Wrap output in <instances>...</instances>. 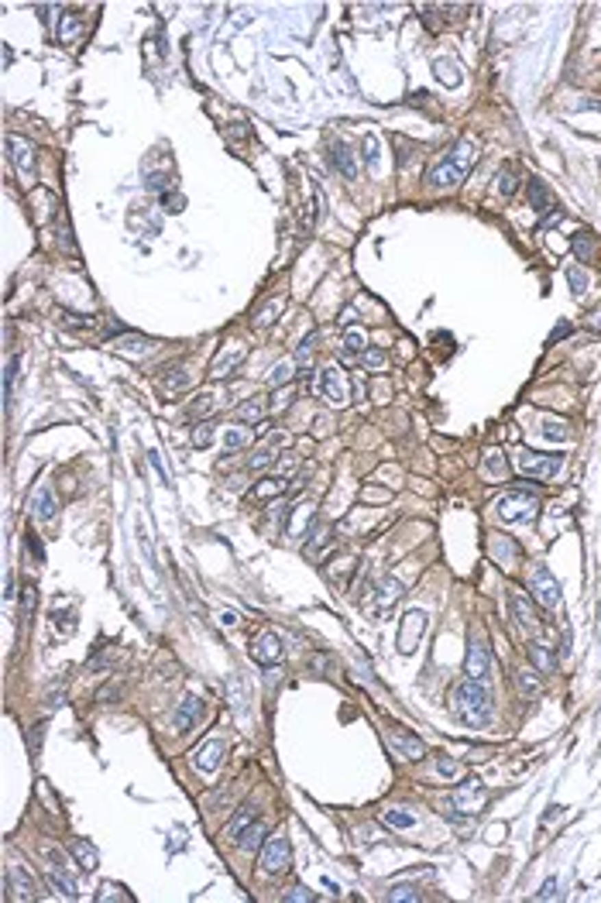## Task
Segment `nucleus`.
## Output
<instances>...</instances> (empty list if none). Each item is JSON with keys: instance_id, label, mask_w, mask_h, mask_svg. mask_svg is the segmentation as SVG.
Masks as SVG:
<instances>
[{"instance_id": "nucleus-49", "label": "nucleus", "mask_w": 601, "mask_h": 903, "mask_svg": "<svg viewBox=\"0 0 601 903\" xmlns=\"http://www.w3.org/2000/svg\"><path fill=\"white\" fill-rule=\"evenodd\" d=\"M361 361H365V368H371V371H378V368H385V351H382V347H368Z\"/></svg>"}, {"instance_id": "nucleus-24", "label": "nucleus", "mask_w": 601, "mask_h": 903, "mask_svg": "<svg viewBox=\"0 0 601 903\" xmlns=\"http://www.w3.org/2000/svg\"><path fill=\"white\" fill-rule=\"evenodd\" d=\"M481 474L491 478V481H505L508 478V464H505V454L502 450H488L481 457Z\"/></svg>"}, {"instance_id": "nucleus-8", "label": "nucleus", "mask_w": 601, "mask_h": 903, "mask_svg": "<svg viewBox=\"0 0 601 903\" xmlns=\"http://www.w3.org/2000/svg\"><path fill=\"white\" fill-rule=\"evenodd\" d=\"M515 467L529 478H553L560 467H563V457L560 454H532V450H519L515 457Z\"/></svg>"}, {"instance_id": "nucleus-10", "label": "nucleus", "mask_w": 601, "mask_h": 903, "mask_svg": "<svg viewBox=\"0 0 601 903\" xmlns=\"http://www.w3.org/2000/svg\"><path fill=\"white\" fill-rule=\"evenodd\" d=\"M423 632H426V612L423 608H409L402 615V629H399V653H406V656L416 653Z\"/></svg>"}, {"instance_id": "nucleus-40", "label": "nucleus", "mask_w": 601, "mask_h": 903, "mask_svg": "<svg viewBox=\"0 0 601 903\" xmlns=\"http://www.w3.org/2000/svg\"><path fill=\"white\" fill-rule=\"evenodd\" d=\"M543 436H546V440H556V443H563V440H570V430H567V423H563V419H546V423H543Z\"/></svg>"}, {"instance_id": "nucleus-28", "label": "nucleus", "mask_w": 601, "mask_h": 903, "mask_svg": "<svg viewBox=\"0 0 601 903\" xmlns=\"http://www.w3.org/2000/svg\"><path fill=\"white\" fill-rule=\"evenodd\" d=\"M382 821H385L389 828H395V831H409V828H416V814H409L406 807H389V811H382Z\"/></svg>"}, {"instance_id": "nucleus-16", "label": "nucleus", "mask_w": 601, "mask_h": 903, "mask_svg": "<svg viewBox=\"0 0 601 903\" xmlns=\"http://www.w3.org/2000/svg\"><path fill=\"white\" fill-rule=\"evenodd\" d=\"M402 597V580L399 577H385L378 587H375V601H371V612H375V619H382L395 601Z\"/></svg>"}, {"instance_id": "nucleus-38", "label": "nucleus", "mask_w": 601, "mask_h": 903, "mask_svg": "<svg viewBox=\"0 0 601 903\" xmlns=\"http://www.w3.org/2000/svg\"><path fill=\"white\" fill-rule=\"evenodd\" d=\"M251 821H258V817H254V811H251V807H241V811L234 814V821L227 824V838L234 841V838H237V834H241V831L251 824Z\"/></svg>"}, {"instance_id": "nucleus-47", "label": "nucleus", "mask_w": 601, "mask_h": 903, "mask_svg": "<svg viewBox=\"0 0 601 903\" xmlns=\"http://www.w3.org/2000/svg\"><path fill=\"white\" fill-rule=\"evenodd\" d=\"M567 282H570V288H574L577 295H584V292H587V271H584L580 264H574V268L567 271Z\"/></svg>"}, {"instance_id": "nucleus-45", "label": "nucleus", "mask_w": 601, "mask_h": 903, "mask_svg": "<svg viewBox=\"0 0 601 903\" xmlns=\"http://www.w3.org/2000/svg\"><path fill=\"white\" fill-rule=\"evenodd\" d=\"M515 687L522 694H539V677H532V670H519L515 673Z\"/></svg>"}, {"instance_id": "nucleus-3", "label": "nucleus", "mask_w": 601, "mask_h": 903, "mask_svg": "<svg viewBox=\"0 0 601 903\" xmlns=\"http://www.w3.org/2000/svg\"><path fill=\"white\" fill-rule=\"evenodd\" d=\"M317 395L327 399L334 409H344L351 402V385H347L344 368H337V364L320 368V375H317Z\"/></svg>"}, {"instance_id": "nucleus-27", "label": "nucleus", "mask_w": 601, "mask_h": 903, "mask_svg": "<svg viewBox=\"0 0 601 903\" xmlns=\"http://www.w3.org/2000/svg\"><path fill=\"white\" fill-rule=\"evenodd\" d=\"M265 412H268V406H265V399H261V395H254V399H247L244 406H237V419H241L244 426H251V423H261V419H265Z\"/></svg>"}, {"instance_id": "nucleus-30", "label": "nucleus", "mask_w": 601, "mask_h": 903, "mask_svg": "<svg viewBox=\"0 0 601 903\" xmlns=\"http://www.w3.org/2000/svg\"><path fill=\"white\" fill-rule=\"evenodd\" d=\"M292 378H295V361H289V358H285V361H278V364L271 368V375H268V385H271V388H282V385H289Z\"/></svg>"}, {"instance_id": "nucleus-11", "label": "nucleus", "mask_w": 601, "mask_h": 903, "mask_svg": "<svg viewBox=\"0 0 601 903\" xmlns=\"http://www.w3.org/2000/svg\"><path fill=\"white\" fill-rule=\"evenodd\" d=\"M529 584H532V594H536V601H539V605H543L546 612H553V608L560 605V584H556V577H553L546 567H532V577H529Z\"/></svg>"}, {"instance_id": "nucleus-1", "label": "nucleus", "mask_w": 601, "mask_h": 903, "mask_svg": "<svg viewBox=\"0 0 601 903\" xmlns=\"http://www.w3.org/2000/svg\"><path fill=\"white\" fill-rule=\"evenodd\" d=\"M474 162H478V148H474V141L461 138V141H454L450 151H447V155L426 172V182H430L433 189H454L457 182L467 179V172L474 169Z\"/></svg>"}, {"instance_id": "nucleus-7", "label": "nucleus", "mask_w": 601, "mask_h": 903, "mask_svg": "<svg viewBox=\"0 0 601 903\" xmlns=\"http://www.w3.org/2000/svg\"><path fill=\"white\" fill-rule=\"evenodd\" d=\"M464 670H467V680H474V684H491V677H495V656H491V650L481 643V639H474L471 643V650H467V660H464Z\"/></svg>"}, {"instance_id": "nucleus-42", "label": "nucleus", "mask_w": 601, "mask_h": 903, "mask_svg": "<svg viewBox=\"0 0 601 903\" xmlns=\"http://www.w3.org/2000/svg\"><path fill=\"white\" fill-rule=\"evenodd\" d=\"M313 354H317V334H310V337L303 341V347H299V354H295L299 368H310V364H313Z\"/></svg>"}, {"instance_id": "nucleus-13", "label": "nucleus", "mask_w": 601, "mask_h": 903, "mask_svg": "<svg viewBox=\"0 0 601 903\" xmlns=\"http://www.w3.org/2000/svg\"><path fill=\"white\" fill-rule=\"evenodd\" d=\"M389 745L395 749V756H402V759H423L426 756V745H423V739H416L413 732H406V728H399V725H392L389 728Z\"/></svg>"}, {"instance_id": "nucleus-33", "label": "nucleus", "mask_w": 601, "mask_h": 903, "mask_svg": "<svg viewBox=\"0 0 601 903\" xmlns=\"http://www.w3.org/2000/svg\"><path fill=\"white\" fill-rule=\"evenodd\" d=\"M529 206L539 210V213L553 206V196H550V189H546L543 182H529Z\"/></svg>"}, {"instance_id": "nucleus-29", "label": "nucleus", "mask_w": 601, "mask_h": 903, "mask_svg": "<svg viewBox=\"0 0 601 903\" xmlns=\"http://www.w3.org/2000/svg\"><path fill=\"white\" fill-rule=\"evenodd\" d=\"M282 306H285V299H282V295L268 299V303L258 310V317H254V327H258V330H265L268 323H275V320H278V313H282Z\"/></svg>"}, {"instance_id": "nucleus-56", "label": "nucleus", "mask_w": 601, "mask_h": 903, "mask_svg": "<svg viewBox=\"0 0 601 903\" xmlns=\"http://www.w3.org/2000/svg\"><path fill=\"white\" fill-rule=\"evenodd\" d=\"M361 498H365V502H389V498H392V491H385V488H365V491H361Z\"/></svg>"}, {"instance_id": "nucleus-51", "label": "nucleus", "mask_w": 601, "mask_h": 903, "mask_svg": "<svg viewBox=\"0 0 601 903\" xmlns=\"http://www.w3.org/2000/svg\"><path fill=\"white\" fill-rule=\"evenodd\" d=\"M515 186H519L515 172H512V169H505V172H502V179H498V193H502V196H512V193H515Z\"/></svg>"}, {"instance_id": "nucleus-61", "label": "nucleus", "mask_w": 601, "mask_h": 903, "mask_svg": "<svg viewBox=\"0 0 601 903\" xmlns=\"http://www.w3.org/2000/svg\"><path fill=\"white\" fill-rule=\"evenodd\" d=\"M591 327H601V313H594V320H591Z\"/></svg>"}, {"instance_id": "nucleus-53", "label": "nucleus", "mask_w": 601, "mask_h": 903, "mask_svg": "<svg viewBox=\"0 0 601 903\" xmlns=\"http://www.w3.org/2000/svg\"><path fill=\"white\" fill-rule=\"evenodd\" d=\"M42 732H45V725L38 721L35 728H32V735H28V752H32V759H38V745H42Z\"/></svg>"}, {"instance_id": "nucleus-35", "label": "nucleus", "mask_w": 601, "mask_h": 903, "mask_svg": "<svg viewBox=\"0 0 601 903\" xmlns=\"http://www.w3.org/2000/svg\"><path fill=\"white\" fill-rule=\"evenodd\" d=\"M282 491H289V481H285V478H265V481L254 488V498H275V495H282Z\"/></svg>"}, {"instance_id": "nucleus-37", "label": "nucleus", "mask_w": 601, "mask_h": 903, "mask_svg": "<svg viewBox=\"0 0 601 903\" xmlns=\"http://www.w3.org/2000/svg\"><path fill=\"white\" fill-rule=\"evenodd\" d=\"M361 351H368V337H365V330H347V334H344V354L358 358Z\"/></svg>"}, {"instance_id": "nucleus-17", "label": "nucleus", "mask_w": 601, "mask_h": 903, "mask_svg": "<svg viewBox=\"0 0 601 903\" xmlns=\"http://www.w3.org/2000/svg\"><path fill=\"white\" fill-rule=\"evenodd\" d=\"M4 893L18 896V900H38V889H35V882H32V876L25 869H11L4 876Z\"/></svg>"}, {"instance_id": "nucleus-58", "label": "nucleus", "mask_w": 601, "mask_h": 903, "mask_svg": "<svg viewBox=\"0 0 601 903\" xmlns=\"http://www.w3.org/2000/svg\"><path fill=\"white\" fill-rule=\"evenodd\" d=\"M107 896H110V900H127V896L121 893V886H100V900H107Z\"/></svg>"}, {"instance_id": "nucleus-41", "label": "nucleus", "mask_w": 601, "mask_h": 903, "mask_svg": "<svg viewBox=\"0 0 601 903\" xmlns=\"http://www.w3.org/2000/svg\"><path fill=\"white\" fill-rule=\"evenodd\" d=\"M275 457H278V450H275V443H265L254 457H251V471H261V467H268V464H275Z\"/></svg>"}, {"instance_id": "nucleus-52", "label": "nucleus", "mask_w": 601, "mask_h": 903, "mask_svg": "<svg viewBox=\"0 0 601 903\" xmlns=\"http://www.w3.org/2000/svg\"><path fill=\"white\" fill-rule=\"evenodd\" d=\"M450 69H454V62H447V59H440V62H437V73H440V79H443V83H450V86H457V79H461V76H457V73H450Z\"/></svg>"}, {"instance_id": "nucleus-22", "label": "nucleus", "mask_w": 601, "mask_h": 903, "mask_svg": "<svg viewBox=\"0 0 601 903\" xmlns=\"http://www.w3.org/2000/svg\"><path fill=\"white\" fill-rule=\"evenodd\" d=\"M49 889L59 893V896H66V900H76V896H79V889H76L73 876L66 872V865H52V872H49Z\"/></svg>"}, {"instance_id": "nucleus-9", "label": "nucleus", "mask_w": 601, "mask_h": 903, "mask_svg": "<svg viewBox=\"0 0 601 903\" xmlns=\"http://www.w3.org/2000/svg\"><path fill=\"white\" fill-rule=\"evenodd\" d=\"M244 358H247V347H244L241 341H227V344L217 351L213 364H210V378H230V375L244 364Z\"/></svg>"}, {"instance_id": "nucleus-18", "label": "nucleus", "mask_w": 601, "mask_h": 903, "mask_svg": "<svg viewBox=\"0 0 601 903\" xmlns=\"http://www.w3.org/2000/svg\"><path fill=\"white\" fill-rule=\"evenodd\" d=\"M199 718H203V701L189 694V697L179 701V708H175V715H172V725H175V732H189Z\"/></svg>"}, {"instance_id": "nucleus-15", "label": "nucleus", "mask_w": 601, "mask_h": 903, "mask_svg": "<svg viewBox=\"0 0 601 903\" xmlns=\"http://www.w3.org/2000/svg\"><path fill=\"white\" fill-rule=\"evenodd\" d=\"M251 660L261 663V667H275V663H282V639H278L275 632H261V636L254 639V646H251Z\"/></svg>"}, {"instance_id": "nucleus-48", "label": "nucleus", "mask_w": 601, "mask_h": 903, "mask_svg": "<svg viewBox=\"0 0 601 903\" xmlns=\"http://www.w3.org/2000/svg\"><path fill=\"white\" fill-rule=\"evenodd\" d=\"M189 443H193V447H210V443H213V426H210V423H199V426L193 430Z\"/></svg>"}, {"instance_id": "nucleus-57", "label": "nucleus", "mask_w": 601, "mask_h": 903, "mask_svg": "<svg viewBox=\"0 0 601 903\" xmlns=\"http://www.w3.org/2000/svg\"><path fill=\"white\" fill-rule=\"evenodd\" d=\"M560 893H556V879H546L543 886H539V900H556Z\"/></svg>"}, {"instance_id": "nucleus-6", "label": "nucleus", "mask_w": 601, "mask_h": 903, "mask_svg": "<svg viewBox=\"0 0 601 903\" xmlns=\"http://www.w3.org/2000/svg\"><path fill=\"white\" fill-rule=\"evenodd\" d=\"M539 508V498L532 491H508L498 498V519L502 522H532Z\"/></svg>"}, {"instance_id": "nucleus-32", "label": "nucleus", "mask_w": 601, "mask_h": 903, "mask_svg": "<svg viewBox=\"0 0 601 903\" xmlns=\"http://www.w3.org/2000/svg\"><path fill=\"white\" fill-rule=\"evenodd\" d=\"M35 519H38V522H52V519H56V498H52L49 488H42L38 498H35Z\"/></svg>"}, {"instance_id": "nucleus-39", "label": "nucleus", "mask_w": 601, "mask_h": 903, "mask_svg": "<svg viewBox=\"0 0 601 903\" xmlns=\"http://www.w3.org/2000/svg\"><path fill=\"white\" fill-rule=\"evenodd\" d=\"M491 553H498V556H502V563L508 567V560H512V556H519V546H515L508 536H495V539H491Z\"/></svg>"}, {"instance_id": "nucleus-26", "label": "nucleus", "mask_w": 601, "mask_h": 903, "mask_svg": "<svg viewBox=\"0 0 601 903\" xmlns=\"http://www.w3.org/2000/svg\"><path fill=\"white\" fill-rule=\"evenodd\" d=\"M234 845H237V848H244V852H254V848H261V845H265V824H261V821H251V824H247V828H244V831L234 838Z\"/></svg>"}, {"instance_id": "nucleus-4", "label": "nucleus", "mask_w": 601, "mask_h": 903, "mask_svg": "<svg viewBox=\"0 0 601 903\" xmlns=\"http://www.w3.org/2000/svg\"><path fill=\"white\" fill-rule=\"evenodd\" d=\"M488 804V787L478 780V776H467L454 793H450V800H447V807L450 811H457V814H464V817H474V814H481V807Z\"/></svg>"}, {"instance_id": "nucleus-14", "label": "nucleus", "mask_w": 601, "mask_h": 903, "mask_svg": "<svg viewBox=\"0 0 601 903\" xmlns=\"http://www.w3.org/2000/svg\"><path fill=\"white\" fill-rule=\"evenodd\" d=\"M223 756H227V745H223L220 739H206V742L193 752V766H196L199 773H217L220 763H223Z\"/></svg>"}, {"instance_id": "nucleus-31", "label": "nucleus", "mask_w": 601, "mask_h": 903, "mask_svg": "<svg viewBox=\"0 0 601 903\" xmlns=\"http://www.w3.org/2000/svg\"><path fill=\"white\" fill-rule=\"evenodd\" d=\"M213 409H217V395H213V392H199V395L189 402L186 416H189V419H199V416H206V412H213Z\"/></svg>"}, {"instance_id": "nucleus-19", "label": "nucleus", "mask_w": 601, "mask_h": 903, "mask_svg": "<svg viewBox=\"0 0 601 903\" xmlns=\"http://www.w3.org/2000/svg\"><path fill=\"white\" fill-rule=\"evenodd\" d=\"M189 385H193V375H189L186 368H172V371H165V375L158 378V388H162L169 399H175V395L189 392Z\"/></svg>"}, {"instance_id": "nucleus-5", "label": "nucleus", "mask_w": 601, "mask_h": 903, "mask_svg": "<svg viewBox=\"0 0 601 903\" xmlns=\"http://www.w3.org/2000/svg\"><path fill=\"white\" fill-rule=\"evenodd\" d=\"M258 865H261L265 876H285L289 865H292V845H289V838H282V834L265 838L261 855H258Z\"/></svg>"}, {"instance_id": "nucleus-44", "label": "nucleus", "mask_w": 601, "mask_h": 903, "mask_svg": "<svg viewBox=\"0 0 601 903\" xmlns=\"http://www.w3.org/2000/svg\"><path fill=\"white\" fill-rule=\"evenodd\" d=\"M18 368H21V358H11L8 361V371H4V406H11V388H14Z\"/></svg>"}, {"instance_id": "nucleus-46", "label": "nucleus", "mask_w": 601, "mask_h": 903, "mask_svg": "<svg viewBox=\"0 0 601 903\" xmlns=\"http://www.w3.org/2000/svg\"><path fill=\"white\" fill-rule=\"evenodd\" d=\"M574 254H577L580 261H587V258L594 254V244H591V234H587V230H580V234L574 237Z\"/></svg>"}, {"instance_id": "nucleus-60", "label": "nucleus", "mask_w": 601, "mask_h": 903, "mask_svg": "<svg viewBox=\"0 0 601 903\" xmlns=\"http://www.w3.org/2000/svg\"><path fill=\"white\" fill-rule=\"evenodd\" d=\"M560 220H563V213H560V210H553V217H550V220H543V223H539V230L546 234V227H556Z\"/></svg>"}, {"instance_id": "nucleus-43", "label": "nucleus", "mask_w": 601, "mask_h": 903, "mask_svg": "<svg viewBox=\"0 0 601 903\" xmlns=\"http://www.w3.org/2000/svg\"><path fill=\"white\" fill-rule=\"evenodd\" d=\"M59 38H62L66 45H73V42L79 38V18H76V14H66V18H62V32H59Z\"/></svg>"}, {"instance_id": "nucleus-20", "label": "nucleus", "mask_w": 601, "mask_h": 903, "mask_svg": "<svg viewBox=\"0 0 601 903\" xmlns=\"http://www.w3.org/2000/svg\"><path fill=\"white\" fill-rule=\"evenodd\" d=\"M526 653H529V660H532V667H536L539 673H553V670H556V656H553L550 643H543V639H532V643L526 646Z\"/></svg>"}, {"instance_id": "nucleus-34", "label": "nucleus", "mask_w": 601, "mask_h": 903, "mask_svg": "<svg viewBox=\"0 0 601 903\" xmlns=\"http://www.w3.org/2000/svg\"><path fill=\"white\" fill-rule=\"evenodd\" d=\"M247 443H251V433L241 430V426H230V430L223 433V450H227V454H234V450H241V447H247Z\"/></svg>"}, {"instance_id": "nucleus-50", "label": "nucleus", "mask_w": 601, "mask_h": 903, "mask_svg": "<svg viewBox=\"0 0 601 903\" xmlns=\"http://www.w3.org/2000/svg\"><path fill=\"white\" fill-rule=\"evenodd\" d=\"M385 900H389V903H399V900H419V893H416L413 886H395V889L385 893Z\"/></svg>"}, {"instance_id": "nucleus-55", "label": "nucleus", "mask_w": 601, "mask_h": 903, "mask_svg": "<svg viewBox=\"0 0 601 903\" xmlns=\"http://www.w3.org/2000/svg\"><path fill=\"white\" fill-rule=\"evenodd\" d=\"M21 605H25V622L32 619V612H35V584H28L25 587V594H21Z\"/></svg>"}, {"instance_id": "nucleus-12", "label": "nucleus", "mask_w": 601, "mask_h": 903, "mask_svg": "<svg viewBox=\"0 0 601 903\" xmlns=\"http://www.w3.org/2000/svg\"><path fill=\"white\" fill-rule=\"evenodd\" d=\"M8 148H11L8 155H11V162H14L18 179H32V175H35V148H32V141L11 134V138H8Z\"/></svg>"}, {"instance_id": "nucleus-59", "label": "nucleus", "mask_w": 601, "mask_h": 903, "mask_svg": "<svg viewBox=\"0 0 601 903\" xmlns=\"http://www.w3.org/2000/svg\"><path fill=\"white\" fill-rule=\"evenodd\" d=\"M437 769H440L443 776H457V763H454V759H440V763H437Z\"/></svg>"}, {"instance_id": "nucleus-23", "label": "nucleus", "mask_w": 601, "mask_h": 903, "mask_svg": "<svg viewBox=\"0 0 601 903\" xmlns=\"http://www.w3.org/2000/svg\"><path fill=\"white\" fill-rule=\"evenodd\" d=\"M508 608H512L515 622H522V626H536V608H532V601H529L522 591H508Z\"/></svg>"}, {"instance_id": "nucleus-21", "label": "nucleus", "mask_w": 601, "mask_h": 903, "mask_svg": "<svg viewBox=\"0 0 601 903\" xmlns=\"http://www.w3.org/2000/svg\"><path fill=\"white\" fill-rule=\"evenodd\" d=\"M330 158H334V165L344 172V179H358L361 165H358V158H354V148H351V145L337 141V145H334V151H330Z\"/></svg>"}, {"instance_id": "nucleus-2", "label": "nucleus", "mask_w": 601, "mask_h": 903, "mask_svg": "<svg viewBox=\"0 0 601 903\" xmlns=\"http://www.w3.org/2000/svg\"><path fill=\"white\" fill-rule=\"evenodd\" d=\"M454 711H457V718L464 725L485 728L491 721V701H488L485 684H474V680L457 684V691H454Z\"/></svg>"}, {"instance_id": "nucleus-25", "label": "nucleus", "mask_w": 601, "mask_h": 903, "mask_svg": "<svg viewBox=\"0 0 601 903\" xmlns=\"http://www.w3.org/2000/svg\"><path fill=\"white\" fill-rule=\"evenodd\" d=\"M69 852H73V858L83 865V872H93L97 865H100V855H97V848L86 841V838H76L73 845H69Z\"/></svg>"}, {"instance_id": "nucleus-36", "label": "nucleus", "mask_w": 601, "mask_h": 903, "mask_svg": "<svg viewBox=\"0 0 601 903\" xmlns=\"http://www.w3.org/2000/svg\"><path fill=\"white\" fill-rule=\"evenodd\" d=\"M361 148H365V162H368V172H378V155H382V141H378L375 134H365Z\"/></svg>"}, {"instance_id": "nucleus-54", "label": "nucleus", "mask_w": 601, "mask_h": 903, "mask_svg": "<svg viewBox=\"0 0 601 903\" xmlns=\"http://www.w3.org/2000/svg\"><path fill=\"white\" fill-rule=\"evenodd\" d=\"M282 900L285 903H292V900H317V893H310L306 886H292L289 893H282Z\"/></svg>"}]
</instances>
